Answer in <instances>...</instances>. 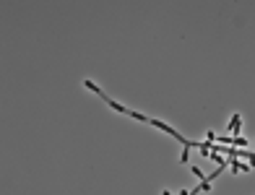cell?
Here are the masks:
<instances>
[{"label":"cell","mask_w":255,"mask_h":195,"mask_svg":"<svg viewBox=\"0 0 255 195\" xmlns=\"http://www.w3.org/2000/svg\"><path fill=\"white\" fill-rule=\"evenodd\" d=\"M239 125H242V120H239V114H234L229 122V133H239Z\"/></svg>","instance_id":"1"},{"label":"cell","mask_w":255,"mask_h":195,"mask_svg":"<svg viewBox=\"0 0 255 195\" xmlns=\"http://www.w3.org/2000/svg\"><path fill=\"white\" fill-rule=\"evenodd\" d=\"M162 195H172V193H169V190H164V193H162Z\"/></svg>","instance_id":"2"}]
</instances>
